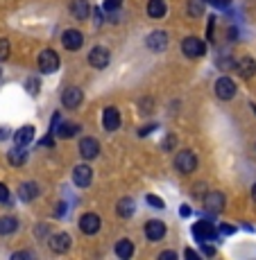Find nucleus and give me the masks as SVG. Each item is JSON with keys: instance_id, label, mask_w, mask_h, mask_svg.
Wrapping results in <instances>:
<instances>
[{"instance_id": "obj_1", "label": "nucleus", "mask_w": 256, "mask_h": 260, "mask_svg": "<svg viewBox=\"0 0 256 260\" xmlns=\"http://www.w3.org/2000/svg\"><path fill=\"white\" fill-rule=\"evenodd\" d=\"M193 238L197 240L200 244L211 242V240L218 238V229H215L211 222H207V219H200L197 224H193Z\"/></svg>"}, {"instance_id": "obj_2", "label": "nucleus", "mask_w": 256, "mask_h": 260, "mask_svg": "<svg viewBox=\"0 0 256 260\" xmlns=\"http://www.w3.org/2000/svg\"><path fill=\"white\" fill-rule=\"evenodd\" d=\"M182 52L190 59H197V57H204L207 54V43L197 37H188L182 41Z\"/></svg>"}, {"instance_id": "obj_3", "label": "nucleus", "mask_w": 256, "mask_h": 260, "mask_svg": "<svg viewBox=\"0 0 256 260\" xmlns=\"http://www.w3.org/2000/svg\"><path fill=\"white\" fill-rule=\"evenodd\" d=\"M175 168L182 174L195 172V170H197V156H195L193 152H188V149H184V152H179L177 156H175Z\"/></svg>"}, {"instance_id": "obj_4", "label": "nucleus", "mask_w": 256, "mask_h": 260, "mask_svg": "<svg viewBox=\"0 0 256 260\" xmlns=\"http://www.w3.org/2000/svg\"><path fill=\"white\" fill-rule=\"evenodd\" d=\"M59 68V54L54 52V50H43L41 54H39V71L41 73H54Z\"/></svg>"}, {"instance_id": "obj_5", "label": "nucleus", "mask_w": 256, "mask_h": 260, "mask_svg": "<svg viewBox=\"0 0 256 260\" xmlns=\"http://www.w3.org/2000/svg\"><path fill=\"white\" fill-rule=\"evenodd\" d=\"M215 95H218L222 102H229V100H234V95H236V84H234V79L220 77L218 82H215Z\"/></svg>"}, {"instance_id": "obj_6", "label": "nucleus", "mask_w": 256, "mask_h": 260, "mask_svg": "<svg viewBox=\"0 0 256 260\" xmlns=\"http://www.w3.org/2000/svg\"><path fill=\"white\" fill-rule=\"evenodd\" d=\"M82 100H84V93H82V88H77V86H68L66 91L62 93V104L66 109H77L79 104H82Z\"/></svg>"}, {"instance_id": "obj_7", "label": "nucleus", "mask_w": 256, "mask_h": 260, "mask_svg": "<svg viewBox=\"0 0 256 260\" xmlns=\"http://www.w3.org/2000/svg\"><path fill=\"white\" fill-rule=\"evenodd\" d=\"M100 215H95V213H87V215H82L79 217V231L82 233H87V236H93V233H98L100 231Z\"/></svg>"}, {"instance_id": "obj_8", "label": "nucleus", "mask_w": 256, "mask_h": 260, "mask_svg": "<svg viewBox=\"0 0 256 260\" xmlns=\"http://www.w3.org/2000/svg\"><path fill=\"white\" fill-rule=\"evenodd\" d=\"M109 59H111V54H109V50L102 48V46L93 48L91 52H89V63H91L93 68H107Z\"/></svg>"}, {"instance_id": "obj_9", "label": "nucleus", "mask_w": 256, "mask_h": 260, "mask_svg": "<svg viewBox=\"0 0 256 260\" xmlns=\"http://www.w3.org/2000/svg\"><path fill=\"white\" fill-rule=\"evenodd\" d=\"M62 43L66 50H79L84 46V34L79 29H66L62 37Z\"/></svg>"}, {"instance_id": "obj_10", "label": "nucleus", "mask_w": 256, "mask_h": 260, "mask_svg": "<svg viewBox=\"0 0 256 260\" xmlns=\"http://www.w3.org/2000/svg\"><path fill=\"white\" fill-rule=\"evenodd\" d=\"M91 179H93V170L89 166H77L73 170V183L77 188H89Z\"/></svg>"}, {"instance_id": "obj_11", "label": "nucleus", "mask_w": 256, "mask_h": 260, "mask_svg": "<svg viewBox=\"0 0 256 260\" xmlns=\"http://www.w3.org/2000/svg\"><path fill=\"white\" fill-rule=\"evenodd\" d=\"M48 247H50V251H54V253H66L70 249V236H68V233H57V236H50Z\"/></svg>"}, {"instance_id": "obj_12", "label": "nucleus", "mask_w": 256, "mask_h": 260, "mask_svg": "<svg viewBox=\"0 0 256 260\" xmlns=\"http://www.w3.org/2000/svg\"><path fill=\"white\" fill-rule=\"evenodd\" d=\"M102 127L107 129V132H116L120 127V113L116 107H107L102 113Z\"/></svg>"}, {"instance_id": "obj_13", "label": "nucleus", "mask_w": 256, "mask_h": 260, "mask_svg": "<svg viewBox=\"0 0 256 260\" xmlns=\"http://www.w3.org/2000/svg\"><path fill=\"white\" fill-rule=\"evenodd\" d=\"M79 154H82V158H95L100 154V143L95 141V138H82L79 141Z\"/></svg>"}, {"instance_id": "obj_14", "label": "nucleus", "mask_w": 256, "mask_h": 260, "mask_svg": "<svg viewBox=\"0 0 256 260\" xmlns=\"http://www.w3.org/2000/svg\"><path fill=\"white\" fill-rule=\"evenodd\" d=\"M204 208L209 213H220L224 208V194L222 192H207L204 197Z\"/></svg>"}, {"instance_id": "obj_15", "label": "nucleus", "mask_w": 256, "mask_h": 260, "mask_svg": "<svg viewBox=\"0 0 256 260\" xmlns=\"http://www.w3.org/2000/svg\"><path fill=\"white\" fill-rule=\"evenodd\" d=\"M145 236H148V240H152V242H159V240L165 236V224L159 222V219L148 222L145 224Z\"/></svg>"}, {"instance_id": "obj_16", "label": "nucleus", "mask_w": 256, "mask_h": 260, "mask_svg": "<svg viewBox=\"0 0 256 260\" xmlns=\"http://www.w3.org/2000/svg\"><path fill=\"white\" fill-rule=\"evenodd\" d=\"M145 43H148V48L154 50V52H163V50L168 48V34L165 32H152Z\"/></svg>"}, {"instance_id": "obj_17", "label": "nucleus", "mask_w": 256, "mask_h": 260, "mask_svg": "<svg viewBox=\"0 0 256 260\" xmlns=\"http://www.w3.org/2000/svg\"><path fill=\"white\" fill-rule=\"evenodd\" d=\"M236 71L243 79H252L256 75V61L252 57H243L238 63H236Z\"/></svg>"}, {"instance_id": "obj_18", "label": "nucleus", "mask_w": 256, "mask_h": 260, "mask_svg": "<svg viewBox=\"0 0 256 260\" xmlns=\"http://www.w3.org/2000/svg\"><path fill=\"white\" fill-rule=\"evenodd\" d=\"M70 12H73V16L77 18V21H84V18H89V14H91V5H89V0H73Z\"/></svg>"}, {"instance_id": "obj_19", "label": "nucleus", "mask_w": 256, "mask_h": 260, "mask_svg": "<svg viewBox=\"0 0 256 260\" xmlns=\"http://www.w3.org/2000/svg\"><path fill=\"white\" fill-rule=\"evenodd\" d=\"M165 12H168L165 0H150L148 3V16L150 18H163Z\"/></svg>"}, {"instance_id": "obj_20", "label": "nucleus", "mask_w": 256, "mask_h": 260, "mask_svg": "<svg viewBox=\"0 0 256 260\" xmlns=\"http://www.w3.org/2000/svg\"><path fill=\"white\" fill-rule=\"evenodd\" d=\"M34 138V127L32 124H25V127H21L16 134H14V143L16 145H21V147H25L30 141Z\"/></svg>"}, {"instance_id": "obj_21", "label": "nucleus", "mask_w": 256, "mask_h": 260, "mask_svg": "<svg viewBox=\"0 0 256 260\" xmlns=\"http://www.w3.org/2000/svg\"><path fill=\"white\" fill-rule=\"evenodd\" d=\"M37 194H39V186L34 181L21 183V188H18V197H21V202H32Z\"/></svg>"}, {"instance_id": "obj_22", "label": "nucleus", "mask_w": 256, "mask_h": 260, "mask_svg": "<svg viewBox=\"0 0 256 260\" xmlns=\"http://www.w3.org/2000/svg\"><path fill=\"white\" fill-rule=\"evenodd\" d=\"M116 256L123 258V260H129V258L134 256V244H132V240H127V238L118 240V244H116Z\"/></svg>"}, {"instance_id": "obj_23", "label": "nucleus", "mask_w": 256, "mask_h": 260, "mask_svg": "<svg viewBox=\"0 0 256 260\" xmlns=\"http://www.w3.org/2000/svg\"><path fill=\"white\" fill-rule=\"evenodd\" d=\"M7 158H9V163H12V166L21 168L23 163L27 161V152H25V147H21V145H16V147H14V149H9Z\"/></svg>"}, {"instance_id": "obj_24", "label": "nucleus", "mask_w": 256, "mask_h": 260, "mask_svg": "<svg viewBox=\"0 0 256 260\" xmlns=\"http://www.w3.org/2000/svg\"><path fill=\"white\" fill-rule=\"evenodd\" d=\"M77 132H79V124L59 122V124H57V132H54V136H59V138H73Z\"/></svg>"}, {"instance_id": "obj_25", "label": "nucleus", "mask_w": 256, "mask_h": 260, "mask_svg": "<svg viewBox=\"0 0 256 260\" xmlns=\"http://www.w3.org/2000/svg\"><path fill=\"white\" fill-rule=\"evenodd\" d=\"M18 229V219L7 215V217H0V236H9Z\"/></svg>"}, {"instance_id": "obj_26", "label": "nucleus", "mask_w": 256, "mask_h": 260, "mask_svg": "<svg viewBox=\"0 0 256 260\" xmlns=\"http://www.w3.org/2000/svg\"><path fill=\"white\" fill-rule=\"evenodd\" d=\"M116 211H118L120 217H132L136 208H134V202H132V199H129V197H125V199H120V202H118Z\"/></svg>"}, {"instance_id": "obj_27", "label": "nucleus", "mask_w": 256, "mask_h": 260, "mask_svg": "<svg viewBox=\"0 0 256 260\" xmlns=\"http://www.w3.org/2000/svg\"><path fill=\"white\" fill-rule=\"evenodd\" d=\"M188 14L190 16H202L204 14V0H190L188 3Z\"/></svg>"}, {"instance_id": "obj_28", "label": "nucleus", "mask_w": 256, "mask_h": 260, "mask_svg": "<svg viewBox=\"0 0 256 260\" xmlns=\"http://www.w3.org/2000/svg\"><path fill=\"white\" fill-rule=\"evenodd\" d=\"M25 88H27V93H30V95H37V93H39V88H41V84H39V79H37V77H27V82H25Z\"/></svg>"}, {"instance_id": "obj_29", "label": "nucleus", "mask_w": 256, "mask_h": 260, "mask_svg": "<svg viewBox=\"0 0 256 260\" xmlns=\"http://www.w3.org/2000/svg\"><path fill=\"white\" fill-rule=\"evenodd\" d=\"M145 202H148L152 208H159V211H161V208H165L163 199H161V197H157V194H145Z\"/></svg>"}, {"instance_id": "obj_30", "label": "nucleus", "mask_w": 256, "mask_h": 260, "mask_svg": "<svg viewBox=\"0 0 256 260\" xmlns=\"http://www.w3.org/2000/svg\"><path fill=\"white\" fill-rule=\"evenodd\" d=\"M7 57H9V41L0 39V61H7Z\"/></svg>"}, {"instance_id": "obj_31", "label": "nucleus", "mask_w": 256, "mask_h": 260, "mask_svg": "<svg viewBox=\"0 0 256 260\" xmlns=\"http://www.w3.org/2000/svg\"><path fill=\"white\" fill-rule=\"evenodd\" d=\"M120 5H123V0H104V9L107 12H116V9H120Z\"/></svg>"}, {"instance_id": "obj_32", "label": "nucleus", "mask_w": 256, "mask_h": 260, "mask_svg": "<svg viewBox=\"0 0 256 260\" xmlns=\"http://www.w3.org/2000/svg\"><path fill=\"white\" fill-rule=\"evenodd\" d=\"M9 202V190L5 183H0V204H7Z\"/></svg>"}, {"instance_id": "obj_33", "label": "nucleus", "mask_w": 256, "mask_h": 260, "mask_svg": "<svg viewBox=\"0 0 256 260\" xmlns=\"http://www.w3.org/2000/svg\"><path fill=\"white\" fill-rule=\"evenodd\" d=\"M234 231H236V229L234 226H227V224H222V226L218 229V233H222V236H232Z\"/></svg>"}, {"instance_id": "obj_34", "label": "nucleus", "mask_w": 256, "mask_h": 260, "mask_svg": "<svg viewBox=\"0 0 256 260\" xmlns=\"http://www.w3.org/2000/svg\"><path fill=\"white\" fill-rule=\"evenodd\" d=\"M163 147H165V149H173V147H175V136H173V134H170V136L163 141Z\"/></svg>"}, {"instance_id": "obj_35", "label": "nucleus", "mask_w": 256, "mask_h": 260, "mask_svg": "<svg viewBox=\"0 0 256 260\" xmlns=\"http://www.w3.org/2000/svg\"><path fill=\"white\" fill-rule=\"evenodd\" d=\"M211 3H213L215 7H222V9H227V7H229V3H232V0H211Z\"/></svg>"}, {"instance_id": "obj_36", "label": "nucleus", "mask_w": 256, "mask_h": 260, "mask_svg": "<svg viewBox=\"0 0 256 260\" xmlns=\"http://www.w3.org/2000/svg\"><path fill=\"white\" fill-rule=\"evenodd\" d=\"M154 129H157V124L152 122V124H148V127H143V129H140L138 134H140V136H148V132H154Z\"/></svg>"}, {"instance_id": "obj_37", "label": "nucleus", "mask_w": 256, "mask_h": 260, "mask_svg": "<svg viewBox=\"0 0 256 260\" xmlns=\"http://www.w3.org/2000/svg\"><path fill=\"white\" fill-rule=\"evenodd\" d=\"M159 258H161V260H175V258H177V253H175V251H163Z\"/></svg>"}, {"instance_id": "obj_38", "label": "nucleus", "mask_w": 256, "mask_h": 260, "mask_svg": "<svg viewBox=\"0 0 256 260\" xmlns=\"http://www.w3.org/2000/svg\"><path fill=\"white\" fill-rule=\"evenodd\" d=\"M21 258H32L30 251H21V253H14V260H21Z\"/></svg>"}, {"instance_id": "obj_39", "label": "nucleus", "mask_w": 256, "mask_h": 260, "mask_svg": "<svg viewBox=\"0 0 256 260\" xmlns=\"http://www.w3.org/2000/svg\"><path fill=\"white\" fill-rule=\"evenodd\" d=\"M179 215H182V217H188V215H190V208H188V206H182V208H179Z\"/></svg>"}, {"instance_id": "obj_40", "label": "nucleus", "mask_w": 256, "mask_h": 260, "mask_svg": "<svg viewBox=\"0 0 256 260\" xmlns=\"http://www.w3.org/2000/svg\"><path fill=\"white\" fill-rule=\"evenodd\" d=\"M202 244H204V242H202ZM204 253H207V256H213L215 249H213V247H209V244H204Z\"/></svg>"}, {"instance_id": "obj_41", "label": "nucleus", "mask_w": 256, "mask_h": 260, "mask_svg": "<svg viewBox=\"0 0 256 260\" xmlns=\"http://www.w3.org/2000/svg\"><path fill=\"white\" fill-rule=\"evenodd\" d=\"M186 258H193V260H195V258H200V256L193 251V249H186Z\"/></svg>"}, {"instance_id": "obj_42", "label": "nucleus", "mask_w": 256, "mask_h": 260, "mask_svg": "<svg viewBox=\"0 0 256 260\" xmlns=\"http://www.w3.org/2000/svg\"><path fill=\"white\" fill-rule=\"evenodd\" d=\"M46 231H48L46 226H37V236H46Z\"/></svg>"}, {"instance_id": "obj_43", "label": "nucleus", "mask_w": 256, "mask_h": 260, "mask_svg": "<svg viewBox=\"0 0 256 260\" xmlns=\"http://www.w3.org/2000/svg\"><path fill=\"white\" fill-rule=\"evenodd\" d=\"M9 136V129H0V138H7Z\"/></svg>"}, {"instance_id": "obj_44", "label": "nucleus", "mask_w": 256, "mask_h": 260, "mask_svg": "<svg viewBox=\"0 0 256 260\" xmlns=\"http://www.w3.org/2000/svg\"><path fill=\"white\" fill-rule=\"evenodd\" d=\"M252 197H254V202H256V183L252 186Z\"/></svg>"}, {"instance_id": "obj_45", "label": "nucleus", "mask_w": 256, "mask_h": 260, "mask_svg": "<svg viewBox=\"0 0 256 260\" xmlns=\"http://www.w3.org/2000/svg\"><path fill=\"white\" fill-rule=\"evenodd\" d=\"M252 109H254V113H256V104H252Z\"/></svg>"}, {"instance_id": "obj_46", "label": "nucleus", "mask_w": 256, "mask_h": 260, "mask_svg": "<svg viewBox=\"0 0 256 260\" xmlns=\"http://www.w3.org/2000/svg\"><path fill=\"white\" fill-rule=\"evenodd\" d=\"M0 75H3V73H0Z\"/></svg>"}]
</instances>
